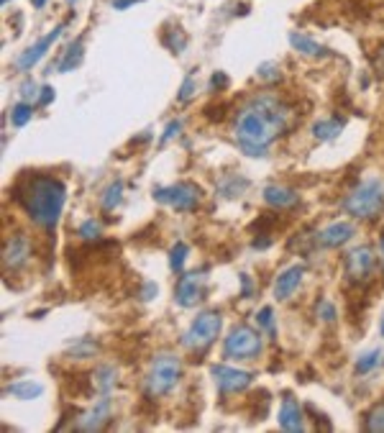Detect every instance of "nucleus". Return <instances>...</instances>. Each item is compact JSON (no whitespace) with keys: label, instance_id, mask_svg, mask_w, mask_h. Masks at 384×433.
Wrapping results in <instances>:
<instances>
[{"label":"nucleus","instance_id":"nucleus-1","mask_svg":"<svg viewBox=\"0 0 384 433\" xmlns=\"http://www.w3.org/2000/svg\"><path fill=\"white\" fill-rule=\"evenodd\" d=\"M289 108L274 95H256L236 116L233 131H236L238 146L249 157H264L269 144L287 128Z\"/></svg>","mask_w":384,"mask_h":433},{"label":"nucleus","instance_id":"nucleus-2","mask_svg":"<svg viewBox=\"0 0 384 433\" xmlns=\"http://www.w3.org/2000/svg\"><path fill=\"white\" fill-rule=\"evenodd\" d=\"M13 200L36 226L52 231L62 216L67 200V187L52 174L29 172L13 185Z\"/></svg>","mask_w":384,"mask_h":433},{"label":"nucleus","instance_id":"nucleus-3","mask_svg":"<svg viewBox=\"0 0 384 433\" xmlns=\"http://www.w3.org/2000/svg\"><path fill=\"white\" fill-rule=\"evenodd\" d=\"M343 208L354 218H374L384 208V182L382 179H366V182H362L343 200Z\"/></svg>","mask_w":384,"mask_h":433},{"label":"nucleus","instance_id":"nucleus-4","mask_svg":"<svg viewBox=\"0 0 384 433\" xmlns=\"http://www.w3.org/2000/svg\"><path fill=\"white\" fill-rule=\"evenodd\" d=\"M179 374H182L179 359L174 354H159L146 372V382H144L146 385V395L149 397L167 395L179 382Z\"/></svg>","mask_w":384,"mask_h":433},{"label":"nucleus","instance_id":"nucleus-5","mask_svg":"<svg viewBox=\"0 0 384 433\" xmlns=\"http://www.w3.org/2000/svg\"><path fill=\"white\" fill-rule=\"evenodd\" d=\"M261 351V334L249 326H236L223 341V354L228 359H254Z\"/></svg>","mask_w":384,"mask_h":433},{"label":"nucleus","instance_id":"nucleus-6","mask_svg":"<svg viewBox=\"0 0 384 433\" xmlns=\"http://www.w3.org/2000/svg\"><path fill=\"white\" fill-rule=\"evenodd\" d=\"M221 326H223L221 313H215V310H205V313H200L198 318L192 321L190 331H187L185 346L187 349H205V346L213 344L215 336L221 334Z\"/></svg>","mask_w":384,"mask_h":433},{"label":"nucleus","instance_id":"nucleus-7","mask_svg":"<svg viewBox=\"0 0 384 433\" xmlns=\"http://www.w3.org/2000/svg\"><path fill=\"white\" fill-rule=\"evenodd\" d=\"M154 200L164 202V205H172L174 210H182V213H190V210L198 208L200 187L192 185V182H177V185H170V187H156Z\"/></svg>","mask_w":384,"mask_h":433},{"label":"nucleus","instance_id":"nucleus-8","mask_svg":"<svg viewBox=\"0 0 384 433\" xmlns=\"http://www.w3.org/2000/svg\"><path fill=\"white\" fill-rule=\"evenodd\" d=\"M210 374H213V380L221 392H241V390H246L254 382L252 372H244V369L226 364H213L210 366Z\"/></svg>","mask_w":384,"mask_h":433},{"label":"nucleus","instance_id":"nucleus-9","mask_svg":"<svg viewBox=\"0 0 384 433\" xmlns=\"http://www.w3.org/2000/svg\"><path fill=\"white\" fill-rule=\"evenodd\" d=\"M203 287H205V272H190V275H182L177 282V290H174L177 305L192 308L195 303H200V300H203Z\"/></svg>","mask_w":384,"mask_h":433},{"label":"nucleus","instance_id":"nucleus-10","mask_svg":"<svg viewBox=\"0 0 384 433\" xmlns=\"http://www.w3.org/2000/svg\"><path fill=\"white\" fill-rule=\"evenodd\" d=\"M31 254V241L23 231H15L3 247V267L6 269H18L21 264H26Z\"/></svg>","mask_w":384,"mask_h":433},{"label":"nucleus","instance_id":"nucleus-11","mask_svg":"<svg viewBox=\"0 0 384 433\" xmlns=\"http://www.w3.org/2000/svg\"><path fill=\"white\" fill-rule=\"evenodd\" d=\"M62 31H64V26H57V29H54L52 34H46V36L39 39V41H36L34 46H29V49H26V52H23L21 57H18V60H15V67L21 69V72H26V69L34 67V64H36V62L41 60V57H44L46 52H49V46H52L54 41H57V39L62 36Z\"/></svg>","mask_w":384,"mask_h":433},{"label":"nucleus","instance_id":"nucleus-12","mask_svg":"<svg viewBox=\"0 0 384 433\" xmlns=\"http://www.w3.org/2000/svg\"><path fill=\"white\" fill-rule=\"evenodd\" d=\"M371 267H374V256H371V252L366 247L354 249V252H348L346 254V275L351 277V280H356V282L366 280Z\"/></svg>","mask_w":384,"mask_h":433},{"label":"nucleus","instance_id":"nucleus-13","mask_svg":"<svg viewBox=\"0 0 384 433\" xmlns=\"http://www.w3.org/2000/svg\"><path fill=\"white\" fill-rule=\"evenodd\" d=\"M354 233H356L354 226L338 221V224L325 226L323 231H318V244L320 247H328V249H338V247H343L346 241L354 239Z\"/></svg>","mask_w":384,"mask_h":433},{"label":"nucleus","instance_id":"nucleus-14","mask_svg":"<svg viewBox=\"0 0 384 433\" xmlns=\"http://www.w3.org/2000/svg\"><path fill=\"white\" fill-rule=\"evenodd\" d=\"M280 428L287 433H297L305 428V420H303V408L297 403L292 395H284L282 400V408H280Z\"/></svg>","mask_w":384,"mask_h":433},{"label":"nucleus","instance_id":"nucleus-15","mask_svg":"<svg viewBox=\"0 0 384 433\" xmlns=\"http://www.w3.org/2000/svg\"><path fill=\"white\" fill-rule=\"evenodd\" d=\"M303 275H305V267L303 264H292L289 269H284L280 277H277V282H274V298L277 300H287L292 292L300 287L303 282Z\"/></svg>","mask_w":384,"mask_h":433},{"label":"nucleus","instance_id":"nucleus-16","mask_svg":"<svg viewBox=\"0 0 384 433\" xmlns=\"http://www.w3.org/2000/svg\"><path fill=\"white\" fill-rule=\"evenodd\" d=\"M108 415H111V400L108 397H100V403L92 408V411H88L85 415H82L80 420H77V431H97V428H103V423L108 420Z\"/></svg>","mask_w":384,"mask_h":433},{"label":"nucleus","instance_id":"nucleus-17","mask_svg":"<svg viewBox=\"0 0 384 433\" xmlns=\"http://www.w3.org/2000/svg\"><path fill=\"white\" fill-rule=\"evenodd\" d=\"M289 44L295 46L300 54H305V57H315V60H318V57H328V54H331L323 44L313 41V39L305 36V34H297V31H292V34H289Z\"/></svg>","mask_w":384,"mask_h":433},{"label":"nucleus","instance_id":"nucleus-18","mask_svg":"<svg viewBox=\"0 0 384 433\" xmlns=\"http://www.w3.org/2000/svg\"><path fill=\"white\" fill-rule=\"evenodd\" d=\"M264 200L269 202L272 208H289V205H295L297 193H295V190H289V187L269 185L264 190Z\"/></svg>","mask_w":384,"mask_h":433},{"label":"nucleus","instance_id":"nucleus-19","mask_svg":"<svg viewBox=\"0 0 384 433\" xmlns=\"http://www.w3.org/2000/svg\"><path fill=\"white\" fill-rule=\"evenodd\" d=\"M341 128H343V118L318 121V123L313 126V136H315L318 142H331V139H336V136L341 134Z\"/></svg>","mask_w":384,"mask_h":433},{"label":"nucleus","instance_id":"nucleus-20","mask_svg":"<svg viewBox=\"0 0 384 433\" xmlns=\"http://www.w3.org/2000/svg\"><path fill=\"white\" fill-rule=\"evenodd\" d=\"M44 392V387L39 385V382H15L11 387L6 390V395H13V397H21V400H34Z\"/></svg>","mask_w":384,"mask_h":433},{"label":"nucleus","instance_id":"nucleus-21","mask_svg":"<svg viewBox=\"0 0 384 433\" xmlns=\"http://www.w3.org/2000/svg\"><path fill=\"white\" fill-rule=\"evenodd\" d=\"M162 41H164V46H167L170 52H174V54H182V52H185V46H187L185 31L179 29V26H172V29L164 31Z\"/></svg>","mask_w":384,"mask_h":433},{"label":"nucleus","instance_id":"nucleus-22","mask_svg":"<svg viewBox=\"0 0 384 433\" xmlns=\"http://www.w3.org/2000/svg\"><path fill=\"white\" fill-rule=\"evenodd\" d=\"M82 39H77L74 44H69L67 46V52H64V57L60 60V72H69V69H74L77 64L82 62Z\"/></svg>","mask_w":384,"mask_h":433},{"label":"nucleus","instance_id":"nucleus-23","mask_svg":"<svg viewBox=\"0 0 384 433\" xmlns=\"http://www.w3.org/2000/svg\"><path fill=\"white\" fill-rule=\"evenodd\" d=\"M379 364H384V351L382 349L366 351V354L359 357V362H356V374H369L371 369H377Z\"/></svg>","mask_w":384,"mask_h":433},{"label":"nucleus","instance_id":"nucleus-24","mask_svg":"<svg viewBox=\"0 0 384 433\" xmlns=\"http://www.w3.org/2000/svg\"><path fill=\"white\" fill-rule=\"evenodd\" d=\"M364 428H366V431H384V400L382 403H377L369 413H366Z\"/></svg>","mask_w":384,"mask_h":433},{"label":"nucleus","instance_id":"nucleus-25","mask_svg":"<svg viewBox=\"0 0 384 433\" xmlns=\"http://www.w3.org/2000/svg\"><path fill=\"white\" fill-rule=\"evenodd\" d=\"M95 385L100 387L103 395H108V390L116 385V369H111V366H100V369L95 372Z\"/></svg>","mask_w":384,"mask_h":433},{"label":"nucleus","instance_id":"nucleus-26","mask_svg":"<svg viewBox=\"0 0 384 433\" xmlns=\"http://www.w3.org/2000/svg\"><path fill=\"white\" fill-rule=\"evenodd\" d=\"M31 116H34V108H31L29 100H23V103H18L11 111V121H13V126H26L31 121Z\"/></svg>","mask_w":384,"mask_h":433},{"label":"nucleus","instance_id":"nucleus-27","mask_svg":"<svg viewBox=\"0 0 384 433\" xmlns=\"http://www.w3.org/2000/svg\"><path fill=\"white\" fill-rule=\"evenodd\" d=\"M121 198H123V185H121V182H113V185L108 187V190H105V195H103V210L118 208Z\"/></svg>","mask_w":384,"mask_h":433},{"label":"nucleus","instance_id":"nucleus-28","mask_svg":"<svg viewBox=\"0 0 384 433\" xmlns=\"http://www.w3.org/2000/svg\"><path fill=\"white\" fill-rule=\"evenodd\" d=\"M187 252H190V249H187V244H182V241H179V244H174V249H172V254H170V267L174 269V272H179V269L185 267Z\"/></svg>","mask_w":384,"mask_h":433},{"label":"nucleus","instance_id":"nucleus-29","mask_svg":"<svg viewBox=\"0 0 384 433\" xmlns=\"http://www.w3.org/2000/svg\"><path fill=\"white\" fill-rule=\"evenodd\" d=\"M77 233H80V239H85V241H95V239H100V224L97 221H85V224L77 228Z\"/></svg>","mask_w":384,"mask_h":433},{"label":"nucleus","instance_id":"nucleus-30","mask_svg":"<svg viewBox=\"0 0 384 433\" xmlns=\"http://www.w3.org/2000/svg\"><path fill=\"white\" fill-rule=\"evenodd\" d=\"M244 187H246V179L244 177H238V179L231 177L228 182H223V185H221V193L228 195V198H233V195H238L241 190H244Z\"/></svg>","mask_w":384,"mask_h":433},{"label":"nucleus","instance_id":"nucleus-31","mask_svg":"<svg viewBox=\"0 0 384 433\" xmlns=\"http://www.w3.org/2000/svg\"><path fill=\"white\" fill-rule=\"evenodd\" d=\"M256 323L261 329L269 331V334H277V331H274V321H272V308H261L256 313Z\"/></svg>","mask_w":384,"mask_h":433},{"label":"nucleus","instance_id":"nucleus-32","mask_svg":"<svg viewBox=\"0 0 384 433\" xmlns=\"http://www.w3.org/2000/svg\"><path fill=\"white\" fill-rule=\"evenodd\" d=\"M92 351H95V344H92V341H88V338H85V341H77V344L72 346L74 359H85V357H90Z\"/></svg>","mask_w":384,"mask_h":433},{"label":"nucleus","instance_id":"nucleus-33","mask_svg":"<svg viewBox=\"0 0 384 433\" xmlns=\"http://www.w3.org/2000/svg\"><path fill=\"white\" fill-rule=\"evenodd\" d=\"M256 75L261 77V80H269V83H272V80H280V67L266 62V64H261V67L256 69Z\"/></svg>","mask_w":384,"mask_h":433},{"label":"nucleus","instance_id":"nucleus-34","mask_svg":"<svg viewBox=\"0 0 384 433\" xmlns=\"http://www.w3.org/2000/svg\"><path fill=\"white\" fill-rule=\"evenodd\" d=\"M192 95H195V75H187L185 83H182V88H179V95L177 97L182 100V103H187Z\"/></svg>","mask_w":384,"mask_h":433},{"label":"nucleus","instance_id":"nucleus-35","mask_svg":"<svg viewBox=\"0 0 384 433\" xmlns=\"http://www.w3.org/2000/svg\"><path fill=\"white\" fill-rule=\"evenodd\" d=\"M315 310H318V315H320V318H323L325 323H331L333 318H336V308H333L331 303H328V300H320Z\"/></svg>","mask_w":384,"mask_h":433},{"label":"nucleus","instance_id":"nucleus-36","mask_svg":"<svg viewBox=\"0 0 384 433\" xmlns=\"http://www.w3.org/2000/svg\"><path fill=\"white\" fill-rule=\"evenodd\" d=\"M39 92H41V90H39L34 83H23L21 85V97L23 100H29V103L31 100H39Z\"/></svg>","mask_w":384,"mask_h":433},{"label":"nucleus","instance_id":"nucleus-37","mask_svg":"<svg viewBox=\"0 0 384 433\" xmlns=\"http://www.w3.org/2000/svg\"><path fill=\"white\" fill-rule=\"evenodd\" d=\"M210 88L213 90H226L228 88V75H226V72H215V75L210 77Z\"/></svg>","mask_w":384,"mask_h":433},{"label":"nucleus","instance_id":"nucleus-38","mask_svg":"<svg viewBox=\"0 0 384 433\" xmlns=\"http://www.w3.org/2000/svg\"><path fill=\"white\" fill-rule=\"evenodd\" d=\"M241 295H244V298H252L254 295V282L249 275H241Z\"/></svg>","mask_w":384,"mask_h":433},{"label":"nucleus","instance_id":"nucleus-39","mask_svg":"<svg viewBox=\"0 0 384 433\" xmlns=\"http://www.w3.org/2000/svg\"><path fill=\"white\" fill-rule=\"evenodd\" d=\"M52 100H54V88H52V85L41 88V92H39V103H41V105H49Z\"/></svg>","mask_w":384,"mask_h":433},{"label":"nucleus","instance_id":"nucleus-40","mask_svg":"<svg viewBox=\"0 0 384 433\" xmlns=\"http://www.w3.org/2000/svg\"><path fill=\"white\" fill-rule=\"evenodd\" d=\"M179 126H182V123H179V121H172L170 126H167V131H164V136H162V144H164V142H170L172 136H177Z\"/></svg>","mask_w":384,"mask_h":433},{"label":"nucleus","instance_id":"nucleus-41","mask_svg":"<svg viewBox=\"0 0 384 433\" xmlns=\"http://www.w3.org/2000/svg\"><path fill=\"white\" fill-rule=\"evenodd\" d=\"M144 300H151V298H156V284H151L149 282L146 287H144V295H141Z\"/></svg>","mask_w":384,"mask_h":433},{"label":"nucleus","instance_id":"nucleus-42","mask_svg":"<svg viewBox=\"0 0 384 433\" xmlns=\"http://www.w3.org/2000/svg\"><path fill=\"white\" fill-rule=\"evenodd\" d=\"M272 244V239L269 236H264V239H254V249H266Z\"/></svg>","mask_w":384,"mask_h":433},{"label":"nucleus","instance_id":"nucleus-43","mask_svg":"<svg viewBox=\"0 0 384 433\" xmlns=\"http://www.w3.org/2000/svg\"><path fill=\"white\" fill-rule=\"evenodd\" d=\"M34 3V8H44L46 6V0H31Z\"/></svg>","mask_w":384,"mask_h":433},{"label":"nucleus","instance_id":"nucleus-44","mask_svg":"<svg viewBox=\"0 0 384 433\" xmlns=\"http://www.w3.org/2000/svg\"><path fill=\"white\" fill-rule=\"evenodd\" d=\"M0 3H3V6H8V3H11V0H0Z\"/></svg>","mask_w":384,"mask_h":433},{"label":"nucleus","instance_id":"nucleus-45","mask_svg":"<svg viewBox=\"0 0 384 433\" xmlns=\"http://www.w3.org/2000/svg\"><path fill=\"white\" fill-rule=\"evenodd\" d=\"M382 254H384V236H382Z\"/></svg>","mask_w":384,"mask_h":433},{"label":"nucleus","instance_id":"nucleus-46","mask_svg":"<svg viewBox=\"0 0 384 433\" xmlns=\"http://www.w3.org/2000/svg\"><path fill=\"white\" fill-rule=\"evenodd\" d=\"M382 336H384V321H382Z\"/></svg>","mask_w":384,"mask_h":433}]
</instances>
